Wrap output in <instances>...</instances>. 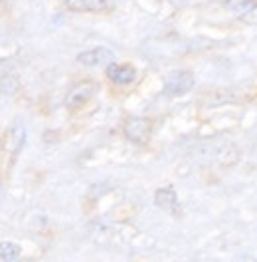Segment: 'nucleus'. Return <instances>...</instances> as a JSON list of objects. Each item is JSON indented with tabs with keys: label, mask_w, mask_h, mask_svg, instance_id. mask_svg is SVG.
Listing matches in <instances>:
<instances>
[{
	"label": "nucleus",
	"mask_w": 257,
	"mask_h": 262,
	"mask_svg": "<svg viewBox=\"0 0 257 262\" xmlns=\"http://www.w3.org/2000/svg\"><path fill=\"white\" fill-rule=\"evenodd\" d=\"M194 88V74L188 70L170 72L164 80V94L166 96H184Z\"/></svg>",
	"instance_id": "f257e3e1"
},
{
	"label": "nucleus",
	"mask_w": 257,
	"mask_h": 262,
	"mask_svg": "<svg viewBox=\"0 0 257 262\" xmlns=\"http://www.w3.org/2000/svg\"><path fill=\"white\" fill-rule=\"evenodd\" d=\"M123 133L131 143H139V145H145L146 141L150 139V133H152V125L146 117H128L123 125Z\"/></svg>",
	"instance_id": "f03ea898"
},
{
	"label": "nucleus",
	"mask_w": 257,
	"mask_h": 262,
	"mask_svg": "<svg viewBox=\"0 0 257 262\" xmlns=\"http://www.w3.org/2000/svg\"><path fill=\"white\" fill-rule=\"evenodd\" d=\"M225 8L245 24H257L255 0H225Z\"/></svg>",
	"instance_id": "7ed1b4c3"
},
{
	"label": "nucleus",
	"mask_w": 257,
	"mask_h": 262,
	"mask_svg": "<svg viewBox=\"0 0 257 262\" xmlns=\"http://www.w3.org/2000/svg\"><path fill=\"white\" fill-rule=\"evenodd\" d=\"M93 92H95V83L93 82L75 83V85L69 90L67 98H65V107H67V110H80L81 105H85V103L91 99Z\"/></svg>",
	"instance_id": "20e7f679"
},
{
	"label": "nucleus",
	"mask_w": 257,
	"mask_h": 262,
	"mask_svg": "<svg viewBox=\"0 0 257 262\" xmlns=\"http://www.w3.org/2000/svg\"><path fill=\"white\" fill-rule=\"evenodd\" d=\"M155 205L168 214H174L178 216L180 214V203H178L176 191L172 187H162V189H157L155 193Z\"/></svg>",
	"instance_id": "39448f33"
},
{
	"label": "nucleus",
	"mask_w": 257,
	"mask_h": 262,
	"mask_svg": "<svg viewBox=\"0 0 257 262\" xmlns=\"http://www.w3.org/2000/svg\"><path fill=\"white\" fill-rule=\"evenodd\" d=\"M113 60H115L113 52L107 48H103V46L85 50V52L78 54V62L83 66H111Z\"/></svg>",
	"instance_id": "423d86ee"
},
{
	"label": "nucleus",
	"mask_w": 257,
	"mask_h": 262,
	"mask_svg": "<svg viewBox=\"0 0 257 262\" xmlns=\"http://www.w3.org/2000/svg\"><path fill=\"white\" fill-rule=\"evenodd\" d=\"M107 78L117 85H128L137 80V70L131 64H115L107 66Z\"/></svg>",
	"instance_id": "0eeeda50"
},
{
	"label": "nucleus",
	"mask_w": 257,
	"mask_h": 262,
	"mask_svg": "<svg viewBox=\"0 0 257 262\" xmlns=\"http://www.w3.org/2000/svg\"><path fill=\"white\" fill-rule=\"evenodd\" d=\"M65 6L73 12H103L107 0H65Z\"/></svg>",
	"instance_id": "6e6552de"
},
{
	"label": "nucleus",
	"mask_w": 257,
	"mask_h": 262,
	"mask_svg": "<svg viewBox=\"0 0 257 262\" xmlns=\"http://www.w3.org/2000/svg\"><path fill=\"white\" fill-rule=\"evenodd\" d=\"M20 254H22V248H20L16 243H10V241L0 243V260L14 262L20 258Z\"/></svg>",
	"instance_id": "1a4fd4ad"
},
{
	"label": "nucleus",
	"mask_w": 257,
	"mask_h": 262,
	"mask_svg": "<svg viewBox=\"0 0 257 262\" xmlns=\"http://www.w3.org/2000/svg\"><path fill=\"white\" fill-rule=\"evenodd\" d=\"M24 139H26V129H24V125L20 121H16L12 131H10V143L14 145V157L20 153V149L24 147Z\"/></svg>",
	"instance_id": "9d476101"
}]
</instances>
